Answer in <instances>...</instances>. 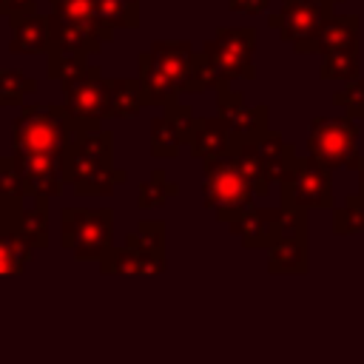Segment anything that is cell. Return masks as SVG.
I'll use <instances>...</instances> for the list:
<instances>
[{
  "label": "cell",
  "mask_w": 364,
  "mask_h": 364,
  "mask_svg": "<svg viewBox=\"0 0 364 364\" xmlns=\"http://www.w3.org/2000/svg\"><path fill=\"white\" fill-rule=\"evenodd\" d=\"M128 173L114 165V134L94 128L77 131L65 154V182L77 196H111Z\"/></svg>",
  "instance_id": "cell-1"
},
{
  "label": "cell",
  "mask_w": 364,
  "mask_h": 364,
  "mask_svg": "<svg viewBox=\"0 0 364 364\" xmlns=\"http://www.w3.org/2000/svg\"><path fill=\"white\" fill-rule=\"evenodd\" d=\"M193 46L188 40H154L139 51V91L145 105H171L188 85L193 68Z\"/></svg>",
  "instance_id": "cell-2"
},
{
  "label": "cell",
  "mask_w": 364,
  "mask_h": 364,
  "mask_svg": "<svg viewBox=\"0 0 364 364\" xmlns=\"http://www.w3.org/2000/svg\"><path fill=\"white\" fill-rule=\"evenodd\" d=\"M77 134L74 119L65 105H20V114L11 122V145L14 154H40V156H63Z\"/></svg>",
  "instance_id": "cell-3"
},
{
  "label": "cell",
  "mask_w": 364,
  "mask_h": 364,
  "mask_svg": "<svg viewBox=\"0 0 364 364\" xmlns=\"http://www.w3.org/2000/svg\"><path fill=\"white\" fill-rule=\"evenodd\" d=\"M202 173H205V182H202L205 208L216 210L219 222L230 225L253 208L256 188L245 176V171L239 168L233 151L202 159Z\"/></svg>",
  "instance_id": "cell-4"
},
{
  "label": "cell",
  "mask_w": 364,
  "mask_h": 364,
  "mask_svg": "<svg viewBox=\"0 0 364 364\" xmlns=\"http://www.w3.org/2000/svg\"><path fill=\"white\" fill-rule=\"evenodd\" d=\"M102 276H156L165 270V222L142 219L122 247H111L100 262Z\"/></svg>",
  "instance_id": "cell-5"
},
{
  "label": "cell",
  "mask_w": 364,
  "mask_h": 364,
  "mask_svg": "<svg viewBox=\"0 0 364 364\" xmlns=\"http://www.w3.org/2000/svg\"><path fill=\"white\" fill-rule=\"evenodd\" d=\"M60 245L80 262H102L114 247V210L100 208H63L60 213Z\"/></svg>",
  "instance_id": "cell-6"
},
{
  "label": "cell",
  "mask_w": 364,
  "mask_h": 364,
  "mask_svg": "<svg viewBox=\"0 0 364 364\" xmlns=\"http://www.w3.org/2000/svg\"><path fill=\"white\" fill-rule=\"evenodd\" d=\"M358 145V125L353 117H313L307 134V154H313L327 168H350L358 171L361 156Z\"/></svg>",
  "instance_id": "cell-7"
},
{
  "label": "cell",
  "mask_w": 364,
  "mask_h": 364,
  "mask_svg": "<svg viewBox=\"0 0 364 364\" xmlns=\"http://www.w3.org/2000/svg\"><path fill=\"white\" fill-rule=\"evenodd\" d=\"M282 205L299 210L333 208V168L318 162L313 154L296 156L290 171L282 176Z\"/></svg>",
  "instance_id": "cell-8"
},
{
  "label": "cell",
  "mask_w": 364,
  "mask_h": 364,
  "mask_svg": "<svg viewBox=\"0 0 364 364\" xmlns=\"http://www.w3.org/2000/svg\"><path fill=\"white\" fill-rule=\"evenodd\" d=\"M65 91V111L74 119L77 131H94L105 119H111V94L100 65H88L80 77L63 82Z\"/></svg>",
  "instance_id": "cell-9"
},
{
  "label": "cell",
  "mask_w": 364,
  "mask_h": 364,
  "mask_svg": "<svg viewBox=\"0 0 364 364\" xmlns=\"http://www.w3.org/2000/svg\"><path fill=\"white\" fill-rule=\"evenodd\" d=\"M253 51H256V31L250 26L245 28H216V37L202 43V54L213 65V71L230 82V80H256L253 68Z\"/></svg>",
  "instance_id": "cell-10"
},
{
  "label": "cell",
  "mask_w": 364,
  "mask_h": 364,
  "mask_svg": "<svg viewBox=\"0 0 364 364\" xmlns=\"http://www.w3.org/2000/svg\"><path fill=\"white\" fill-rule=\"evenodd\" d=\"M336 0H282V11L267 17V26L279 31L282 43L296 46L310 40L318 26L333 14Z\"/></svg>",
  "instance_id": "cell-11"
},
{
  "label": "cell",
  "mask_w": 364,
  "mask_h": 364,
  "mask_svg": "<svg viewBox=\"0 0 364 364\" xmlns=\"http://www.w3.org/2000/svg\"><path fill=\"white\" fill-rule=\"evenodd\" d=\"M216 111H219V119L225 122L233 142H253L270 128L267 125L270 108L267 105L247 108L245 97L239 91H230V82L216 88Z\"/></svg>",
  "instance_id": "cell-12"
},
{
  "label": "cell",
  "mask_w": 364,
  "mask_h": 364,
  "mask_svg": "<svg viewBox=\"0 0 364 364\" xmlns=\"http://www.w3.org/2000/svg\"><path fill=\"white\" fill-rule=\"evenodd\" d=\"M14 168L23 179L26 196L54 199L63 193L65 182V159L63 156H40V154H11Z\"/></svg>",
  "instance_id": "cell-13"
},
{
  "label": "cell",
  "mask_w": 364,
  "mask_h": 364,
  "mask_svg": "<svg viewBox=\"0 0 364 364\" xmlns=\"http://www.w3.org/2000/svg\"><path fill=\"white\" fill-rule=\"evenodd\" d=\"M191 125H193L191 105H182L179 100L165 105V111L151 119V156L156 159L176 156L191 136Z\"/></svg>",
  "instance_id": "cell-14"
},
{
  "label": "cell",
  "mask_w": 364,
  "mask_h": 364,
  "mask_svg": "<svg viewBox=\"0 0 364 364\" xmlns=\"http://www.w3.org/2000/svg\"><path fill=\"white\" fill-rule=\"evenodd\" d=\"M51 20V46L68 48V51H82V54H97L102 43H111L114 34L105 31L97 20H63L48 14Z\"/></svg>",
  "instance_id": "cell-15"
},
{
  "label": "cell",
  "mask_w": 364,
  "mask_h": 364,
  "mask_svg": "<svg viewBox=\"0 0 364 364\" xmlns=\"http://www.w3.org/2000/svg\"><path fill=\"white\" fill-rule=\"evenodd\" d=\"M358 14H330L318 31L310 37V40H301L293 46L296 54H330V51H338V48H347V46H355L358 43Z\"/></svg>",
  "instance_id": "cell-16"
},
{
  "label": "cell",
  "mask_w": 364,
  "mask_h": 364,
  "mask_svg": "<svg viewBox=\"0 0 364 364\" xmlns=\"http://www.w3.org/2000/svg\"><path fill=\"white\" fill-rule=\"evenodd\" d=\"M279 219H282V208H256L253 205L245 216L230 222V233H236L245 247H264L267 250L276 242Z\"/></svg>",
  "instance_id": "cell-17"
},
{
  "label": "cell",
  "mask_w": 364,
  "mask_h": 364,
  "mask_svg": "<svg viewBox=\"0 0 364 364\" xmlns=\"http://www.w3.org/2000/svg\"><path fill=\"white\" fill-rule=\"evenodd\" d=\"M51 48V20L48 14H23L11 20V54H48Z\"/></svg>",
  "instance_id": "cell-18"
},
{
  "label": "cell",
  "mask_w": 364,
  "mask_h": 364,
  "mask_svg": "<svg viewBox=\"0 0 364 364\" xmlns=\"http://www.w3.org/2000/svg\"><path fill=\"white\" fill-rule=\"evenodd\" d=\"M233 139L225 128V122L216 117H193V125H191V136H188V148H191V156L196 159H208V156H219V154H228L233 151Z\"/></svg>",
  "instance_id": "cell-19"
},
{
  "label": "cell",
  "mask_w": 364,
  "mask_h": 364,
  "mask_svg": "<svg viewBox=\"0 0 364 364\" xmlns=\"http://www.w3.org/2000/svg\"><path fill=\"white\" fill-rule=\"evenodd\" d=\"M267 270L273 276H301L310 270V239H276L267 247Z\"/></svg>",
  "instance_id": "cell-20"
},
{
  "label": "cell",
  "mask_w": 364,
  "mask_h": 364,
  "mask_svg": "<svg viewBox=\"0 0 364 364\" xmlns=\"http://www.w3.org/2000/svg\"><path fill=\"white\" fill-rule=\"evenodd\" d=\"M253 142H256V151L262 156V168H264L267 182H282V176L296 162V145L284 142V136L279 131H270V128Z\"/></svg>",
  "instance_id": "cell-21"
},
{
  "label": "cell",
  "mask_w": 364,
  "mask_h": 364,
  "mask_svg": "<svg viewBox=\"0 0 364 364\" xmlns=\"http://www.w3.org/2000/svg\"><path fill=\"white\" fill-rule=\"evenodd\" d=\"M14 233L34 250L48 247V199L34 196V205H23L14 222Z\"/></svg>",
  "instance_id": "cell-22"
},
{
  "label": "cell",
  "mask_w": 364,
  "mask_h": 364,
  "mask_svg": "<svg viewBox=\"0 0 364 364\" xmlns=\"http://www.w3.org/2000/svg\"><path fill=\"white\" fill-rule=\"evenodd\" d=\"M108 82V94H111V114L119 119H134L139 114L142 102V91H139V80H128V77H105Z\"/></svg>",
  "instance_id": "cell-23"
},
{
  "label": "cell",
  "mask_w": 364,
  "mask_h": 364,
  "mask_svg": "<svg viewBox=\"0 0 364 364\" xmlns=\"http://www.w3.org/2000/svg\"><path fill=\"white\" fill-rule=\"evenodd\" d=\"M23 202H26V188H23V179L14 168V159L0 156V210H6L17 222Z\"/></svg>",
  "instance_id": "cell-24"
},
{
  "label": "cell",
  "mask_w": 364,
  "mask_h": 364,
  "mask_svg": "<svg viewBox=\"0 0 364 364\" xmlns=\"http://www.w3.org/2000/svg\"><path fill=\"white\" fill-rule=\"evenodd\" d=\"M88 54L82 51H68V48H60V46H51L48 48V68H46V77L48 80H74L80 77L85 68H88Z\"/></svg>",
  "instance_id": "cell-25"
},
{
  "label": "cell",
  "mask_w": 364,
  "mask_h": 364,
  "mask_svg": "<svg viewBox=\"0 0 364 364\" xmlns=\"http://www.w3.org/2000/svg\"><path fill=\"white\" fill-rule=\"evenodd\" d=\"M318 77H321V80H341V82L355 80V77H358V43L324 54V57H321V71H318Z\"/></svg>",
  "instance_id": "cell-26"
},
{
  "label": "cell",
  "mask_w": 364,
  "mask_h": 364,
  "mask_svg": "<svg viewBox=\"0 0 364 364\" xmlns=\"http://www.w3.org/2000/svg\"><path fill=\"white\" fill-rule=\"evenodd\" d=\"M333 233L336 236H358L364 233V191L350 193L344 205L333 208Z\"/></svg>",
  "instance_id": "cell-27"
},
{
  "label": "cell",
  "mask_w": 364,
  "mask_h": 364,
  "mask_svg": "<svg viewBox=\"0 0 364 364\" xmlns=\"http://www.w3.org/2000/svg\"><path fill=\"white\" fill-rule=\"evenodd\" d=\"M31 245H26L14 230L0 233V276H20L31 259Z\"/></svg>",
  "instance_id": "cell-28"
},
{
  "label": "cell",
  "mask_w": 364,
  "mask_h": 364,
  "mask_svg": "<svg viewBox=\"0 0 364 364\" xmlns=\"http://www.w3.org/2000/svg\"><path fill=\"white\" fill-rule=\"evenodd\" d=\"M233 156H236L239 168L245 171V176L253 182L256 196H267L270 193V182L264 176V168H262V156L256 151V142H236L233 145Z\"/></svg>",
  "instance_id": "cell-29"
},
{
  "label": "cell",
  "mask_w": 364,
  "mask_h": 364,
  "mask_svg": "<svg viewBox=\"0 0 364 364\" xmlns=\"http://www.w3.org/2000/svg\"><path fill=\"white\" fill-rule=\"evenodd\" d=\"M37 91V80L17 71V68H6L0 71V108H11V105H23L26 94Z\"/></svg>",
  "instance_id": "cell-30"
},
{
  "label": "cell",
  "mask_w": 364,
  "mask_h": 364,
  "mask_svg": "<svg viewBox=\"0 0 364 364\" xmlns=\"http://www.w3.org/2000/svg\"><path fill=\"white\" fill-rule=\"evenodd\" d=\"M176 193H179V185L168 182L165 171H162V168H156V171L151 173V179H145V182L139 185L136 208H142V210L159 208V205H165V202H168V196H176Z\"/></svg>",
  "instance_id": "cell-31"
},
{
  "label": "cell",
  "mask_w": 364,
  "mask_h": 364,
  "mask_svg": "<svg viewBox=\"0 0 364 364\" xmlns=\"http://www.w3.org/2000/svg\"><path fill=\"white\" fill-rule=\"evenodd\" d=\"M222 85H228V82L213 71V65L208 63V57H205L202 51H196V57H193V68H191V77H188L185 91L199 94V91H210V88H222Z\"/></svg>",
  "instance_id": "cell-32"
},
{
  "label": "cell",
  "mask_w": 364,
  "mask_h": 364,
  "mask_svg": "<svg viewBox=\"0 0 364 364\" xmlns=\"http://www.w3.org/2000/svg\"><path fill=\"white\" fill-rule=\"evenodd\" d=\"M333 102L338 108H344L350 117L364 119V77H355V80L344 82V88L333 94Z\"/></svg>",
  "instance_id": "cell-33"
},
{
  "label": "cell",
  "mask_w": 364,
  "mask_h": 364,
  "mask_svg": "<svg viewBox=\"0 0 364 364\" xmlns=\"http://www.w3.org/2000/svg\"><path fill=\"white\" fill-rule=\"evenodd\" d=\"M51 14L63 20H94L97 0H48Z\"/></svg>",
  "instance_id": "cell-34"
},
{
  "label": "cell",
  "mask_w": 364,
  "mask_h": 364,
  "mask_svg": "<svg viewBox=\"0 0 364 364\" xmlns=\"http://www.w3.org/2000/svg\"><path fill=\"white\" fill-rule=\"evenodd\" d=\"M37 11V0H0V17H23V14H34Z\"/></svg>",
  "instance_id": "cell-35"
},
{
  "label": "cell",
  "mask_w": 364,
  "mask_h": 364,
  "mask_svg": "<svg viewBox=\"0 0 364 364\" xmlns=\"http://www.w3.org/2000/svg\"><path fill=\"white\" fill-rule=\"evenodd\" d=\"M270 0H228L230 11H242V14H262L267 9Z\"/></svg>",
  "instance_id": "cell-36"
},
{
  "label": "cell",
  "mask_w": 364,
  "mask_h": 364,
  "mask_svg": "<svg viewBox=\"0 0 364 364\" xmlns=\"http://www.w3.org/2000/svg\"><path fill=\"white\" fill-rule=\"evenodd\" d=\"M9 230H14V219L6 210H0V233H9Z\"/></svg>",
  "instance_id": "cell-37"
},
{
  "label": "cell",
  "mask_w": 364,
  "mask_h": 364,
  "mask_svg": "<svg viewBox=\"0 0 364 364\" xmlns=\"http://www.w3.org/2000/svg\"><path fill=\"white\" fill-rule=\"evenodd\" d=\"M355 173H358V182H361V191H364V156H361V165H358V171H355Z\"/></svg>",
  "instance_id": "cell-38"
},
{
  "label": "cell",
  "mask_w": 364,
  "mask_h": 364,
  "mask_svg": "<svg viewBox=\"0 0 364 364\" xmlns=\"http://www.w3.org/2000/svg\"><path fill=\"white\" fill-rule=\"evenodd\" d=\"M128 3H134V6H139V0H128Z\"/></svg>",
  "instance_id": "cell-39"
},
{
  "label": "cell",
  "mask_w": 364,
  "mask_h": 364,
  "mask_svg": "<svg viewBox=\"0 0 364 364\" xmlns=\"http://www.w3.org/2000/svg\"><path fill=\"white\" fill-rule=\"evenodd\" d=\"M336 3H338V0H336Z\"/></svg>",
  "instance_id": "cell-40"
}]
</instances>
